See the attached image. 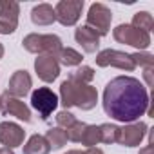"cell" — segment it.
Listing matches in <instances>:
<instances>
[{
  "label": "cell",
  "mask_w": 154,
  "mask_h": 154,
  "mask_svg": "<svg viewBox=\"0 0 154 154\" xmlns=\"http://www.w3.org/2000/svg\"><path fill=\"white\" fill-rule=\"evenodd\" d=\"M103 111L116 122L132 123L149 111V93L132 76H116L103 91Z\"/></svg>",
  "instance_id": "1"
},
{
  "label": "cell",
  "mask_w": 154,
  "mask_h": 154,
  "mask_svg": "<svg viewBox=\"0 0 154 154\" xmlns=\"http://www.w3.org/2000/svg\"><path fill=\"white\" fill-rule=\"evenodd\" d=\"M60 102L65 107H78L82 111H91L98 103V91L93 85L76 84L72 80H63L60 85Z\"/></svg>",
  "instance_id": "2"
},
{
  "label": "cell",
  "mask_w": 154,
  "mask_h": 154,
  "mask_svg": "<svg viewBox=\"0 0 154 154\" xmlns=\"http://www.w3.org/2000/svg\"><path fill=\"white\" fill-rule=\"evenodd\" d=\"M22 45L26 51L35 53V54H49V56H58L62 51V40L56 35H38V33H31L22 40Z\"/></svg>",
  "instance_id": "3"
},
{
  "label": "cell",
  "mask_w": 154,
  "mask_h": 154,
  "mask_svg": "<svg viewBox=\"0 0 154 154\" xmlns=\"http://www.w3.org/2000/svg\"><path fill=\"white\" fill-rule=\"evenodd\" d=\"M112 36L116 42L120 44H125V45H132L140 51L147 49L150 45V35L141 31V29H136L132 27L131 24H120L114 31H112Z\"/></svg>",
  "instance_id": "4"
},
{
  "label": "cell",
  "mask_w": 154,
  "mask_h": 154,
  "mask_svg": "<svg viewBox=\"0 0 154 154\" xmlns=\"http://www.w3.org/2000/svg\"><path fill=\"white\" fill-rule=\"evenodd\" d=\"M94 60H96L98 67H118V69L129 71V72L136 69L132 56L123 51H116V49H103L96 54Z\"/></svg>",
  "instance_id": "5"
},
{
  "label": "cell",
  "mask_w": 154,
  "mask_h": 154,
  "mask_svg": "<svg viewBox=\"0 0 154 154\" xmlns=\"http://www.w3.org/2000/svg\"><path fill=\"white\" fill-rule=\"evenodd\" d=\"M111 20H112V13L111 9L105 6V4H93L89 8V13H87V26L91 29H94L100 36H105L111 29Z\"/></svg>",
  "instance_id": "6"
},
{
  "label": "cell",
  "mask_w": 154,
  "mask_h": 154,
  "mask_svg": "<svg viewBox=\"0 0 154 154\" xmlns=\"http://www.w3.org/2000/svg\"><path fill=\"white\" fill-rule=\"evenodd\" d=\"M31 105L35 111H38L42 120H47L53 111L58 107V96L49 87H38L31 94Z\"/></svg>",
  "instance_id": "7"
},
{
  "label": "cell",
  "mask_w": 154,
  "mask_h": 154,
  "mask_svg": "<svg viewBox=\"0 0 154 154\" xmlns=\"http://www.w3.org/2000/svg\"><path fill=\"white\" fill-rule=\"evenodd\" d=\"M84 11V0H60L54 8V17L62 26H74Z\"/></svg>",
  "instance_id": "8"
},
{
  "label": "cell",
  "mask_w": 154,
  "mask_h": 154,
  "mask_svg": "<svg viewBox=\"0 0 154 154\" xmlns=\"http://www.w3.org/2000/svg\"><path fill=\"white\" fill-rule=\"evenodd\" d=\"M20 6L15 0H0V35H11L18 27Z\"/></svg>",
  "instance_id": "9"
},
{
  "label": "cell",
  "mask_w": 154,
  "mask_h": 154,
  "mask_svg": "<svg viewBox=\"0 0 154 154\" xmlns=\"http://www.w3.org/2000/svg\"><path fill=\"white\" fill-rule=\"evenodd\" d=\"M147 134V125L143 122H132V123H125L123 127H120V134H118V143L123 147H138L141 143V140Z\"/></svg>",
  "instance_id": "10"
},
{
  "label": "cell",
  "mask_w": 154,
  "mask_h": 154,
  "mask_svg": "<svg viewBox=\"0 0 154 154\" xmlns=\"http://www.w3.org/2000/svg\"><path fill=\"white\" fill-rule=\"evenodd\" d=\"M35 71L38 74V78L45 84H51L58 78L60 74V63L54 56H49V54H40L36 56L35 60Z\"/></svg>",
  "instance_id": "11"
},
{
  "label": "cell",
  "mask_w": 154,
  "mask_h": 154,
  "mask_svg": "<svg viewBox=\"0 0 154 154\" xmlns=\"http://www.w3.org/2000/svg\"><path fill=\"white\" fill-rule=\"evenodd\" d=\"M26 138V131L13 122H2L0 123V143L6 145L8 149H15L20 147L24 143Z\"/></svg>",
  "instance_id": "12"
},
{
  "label": "cell",
  "mask_w": 154,
  "mask_h": 154,
  "mask_svg": "<svg viewBox=\"0 0 154 154\" xmlns=\"http://www.w3.org/2000/svg\"><path fill=\"white\" fill-rule=\"evenodd\" d=\"M33 87V80H31V74L27 71H15L13 76L9 78V84H8V94L13 96V98H24Z\"/></svg>",
  "instance_id": "13"
},
{
  "label": "cell",
  "mask_w": 154,
  "mask_h": 154,
  "mask_svg": "<svg viewBox=\"0 0 154 154\" xmlns=\"http://www.w3.org/2000/svg\"><path fill=\"white\" fill-rule=\"evenodd\" d=\"M0 102H2V112L4 114H11L22 122H31V111L29 107L20 100V98H13L9 96L8 93H2V96H0Z\"/></svg>",
  "instance_id": "14"
},
{
  "label": "cell",
  "mask_w": 154,
  "mask_h": 154,
  "mask_svg": "<svg viewBox=\"0 0 154 154\" xmlns=\"http://www.w3.org/2000/svg\"><path fill=\"white\" fill-rule=\"evenodd\" d=\"M74 40L78 42L82 45V49L85 53H89V54L96 53L98 47H100V35L94 29H91L89 26H80L76 29L74 31Z\"/></svg>",
  "instance_id": "15"
},
{
  "label": "cell",
  "mask_w": 154,
  "mask_h": 154,
  "mask_svg": "<svg viewBox=\"0 0 154 154\" xmlns=\"http://www.w3.org/2000/svg\"><path fill=\"white\" fill-rule=\"evenodd\" d=\"M31 20L35 26H51L53 22H56L54 17V8L49 4H38L33 8L31 11Z\"/></svg>",
  "instance_id": "16"
},
{
  "label": "cell",
  "mask_w": 154,
  "mask_h": 154,
  "mask_svg": "<svg viewBox=\"0 0 154 154\" xmlns=\"http://www.w3.org/2000/svg\"><path fill=\"white\" fill-rule=\"evenodd\" d=\"M49 150L51 147L45 136H40V134H33L24 145V154H49Z\"/></svg>",
  "instance_id": "17"
},
{
  "label": "cell",
  "mask_w": 154,
  "mask_h": 154,
  "mask_svg": "<svg viewBox=\"0 0 154 154\" xmlns=\"http://www.w3.org/2000/svg\"><path fill=\"white\" fill-rule=\"evenodd\" d=\"M58 63L60 65H65V67H72V65H80L82 63V54L78 51H74L72 47H62L60 54L56 56Z\"/></svg>",
  "instance_id": "18"
},
{
  "label": "cell",
  "mask_w": 154,
  "mask_h": 154,
  "mask_svg": "<svg viewBox=\"0 0 154 154\" xmlns=\"http://www.w3.org/2000/svg\"><path fill=\"white\" fill-rule=\"evenodd\" d=\"M45 140H47V143H49L51 149H62V147L67 143V134H65L63 129H60V127H53V129L47 131Z\"/></svg>",
  "instance_id": "19"
},
{
  "label": "cell",
  "mask_w": 154,
  "mask_h": 154,
  "mask_svg": "<svg viewBox=\"0 0 154 154\" xmlns=\"http://www.w3.org/2000/svg\"><path fill=\"white\" fill-rule=\"evenodd\" d=\"M131 26L136 27V29H141V31H145V33H150L152 27H154V18H152V15L147 13V11H138V13L134 15V18H132V24H131Z\"/></svg>",
  "instance_id": "20"
},
{
  "label": "cell",
  "mask_w": 154,
  "mask_h": 154,
  "mask_svg": "<svg viewBox=\"0 0 154 154\" xmlns=\"http://www.w3.org/2000/svg\"><path fill=\"white\" fill-rule=\"evenodd\" d=\"M100 129V141L103 143H116L118 141V134H120V127L114 123H102L98 125Z\"/></svg>",
  "instance_id": "21"
},
{
  "label": "cell",
  "mask_w": 154,
  "mask_h": 154,
  "mask_svg": "<svg viewBox=\"0 0 154 154\" xmlns=\"http://www.w3.org/2000/svg\"><path fill=\"white\" fill-rule=\"evenodd\" d=\"M93 78H94V71L89 65H82L74 72L69 74V80H72L76 84H85V85H89V82H93Z\"/></svg>",
  "instance_id": "22"
},
{
  "label": "cell",
  "mask_w": 154,
  "mask_h": 154,
  "mask_svg": "<svg viewBox=\"0 0 154 154\" xmlns=\"http://www.w3.org/2000/svg\"><path fill=\"white\" fill-rule=\"evenodd\" d=\"M80 141H82V145H85L87 149H89V147H96V145L100 143V129H98V125H85Z\"/></svg>",
  "instance_id": "23"
},
{
  "label": "cell",
  "mask_w": 154,
  "mask_h": 154,
  "mask_svg": "<svg viewBox=\"0 0 154 154\" xmlns=\"http://www.w3.org/2000/svg\"><path fill=\"white\" fill-rule=\"evenodd\" d=\"M85 125H87V123H84V122H78V120H76L72 125H69V127L65 129L67 140H71V141H80V138H82V134H84V129H85Z\"/></svg>",
  "instance_id": "24"
},
{
  "label": "cell",
  "mask_w": 154,
  "mask_h": 154,
  "mask_svg": "<svg viewBox=\"0 0 154 154\" xmlns=\"http://www.w3.org/2000/svg\"><path fill=\"white\" fill-rule=\"evenodd\" d=\"M132 56V62H134V65L138 67V65H141V67H152L154 65V56L150 54V53H145V51H138V53H132L131 54Z\"/></svg>",
  "instance_id": "25"
},
{
  "label": "cell",
  "mask_w": 154,
  "mask_h": 154,
  "mask_svg": "<svg viewBox=\"0 0 154 154\" xmlns=\"http://www.w3.org/2000/svg\"><path fill=\"white\" fill-rule=\"evenodd\" d=\"M74 122H76V118H74V114H71L69 111H60V112L56 114V123H58L60 129H67V127L72 125Z\"/></svg>",
  "instance_id": "26"
},
{
  "label": "cell",
  "mask_w": 154,
  "mask_h": 154,
  "mask_svg": "<svg viewBox=\"0 0 154 154\" xmlns=\"http://www.w3.org/2000/svg\"><path fill=\"white\" fill-rule=\"evenodd\" d=\"M143 76H145L147 85L150 87V85H152V67H147V69H145V72H143Z\"/></svg>",
  "instance_id": "27"
},
{
  "label": "cell",
  "mask_w": 154,
  "mask_h": 154,
  "mask_svg": "<svg viewBox=\"0 0 154 154\" xmlns=\"http://www.w3.org/2000/svg\"><path fill=\"white\" fill-rule=\"evenodd\" d=\"M82 154H103V150L98 149V147H89V149H85Z\"/></svg>",
  "instance_id": "28"
},
{
  "label": "cell",
  "mask_w": 154,
  "mask_h": 154,
  "mask_svg": "<svg viewBox=\"0 0 154 154\" xmlns=\"http://www.w3.org/2000/svg\"><path fill=\"white\" fill-rule=\"evenodd\" d=\"M140 154H152V145H147L140 150Z\"/></svg>",
  "instance_id": "29"
},
{
  "label": "cell",
  "mask_w": 154,
  "mask_h": 154,
  "mask_svg": "<svg viewBox=\"0 0 154 154\" xmlns=\"http://www.w3.org/2000/svg\"><path fill=\"white\" fill-rule=\"evenodd\" d=\"M0 154H15L13 149H8V147H0Z\"/></svg>",
  "instance_id": "30"
},
{
  "label": "cell",
  "mask_w": 154,
  "mask_h": 154,
  "mask_svg": "<svg viewBox=\"0 0 154 154\" xmlns=\"http://www.w3.org/2000/svg\"><path fill=\"white\" fill-rule=\"evenodd\" d=\"M2 56H4V45L0 44V58H2Z\"/></svg>",
  "instance_id": "31"
},
{
  "label": "cell",
  "mask_w": 154,
  "mask_h": 154,
  "mask_svg": "<svg viewBox=\"0 0 154 154\" xmlns=\"http://www.w3.org/2000/svg\"><path fill=\"white\" fill-rule=\"evenodd\" d=\"M65 154H82L80 150H69V152H65Z\"/></svg>",
  "instance_id": "32"
},
{
  "label": "cell",
  "mask_w": 154,
  "mask_h": 154,
  "mask_svg": "<svg viewBox=\"0 0 154 154\" xmlns=\"http://www.w3.org/2000/svg\"><path fill=\"white\" fill-rule=\"evenodd\" d=\"M0 112H2V102H0Z\"/></svg>",
  "instance_id": "33"
}]
</instances>
